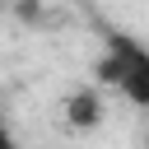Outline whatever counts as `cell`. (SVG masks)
<instances>
[{
  "instance_id": "3957f363",
  "label": "cell",
  "mask_w": 149,
  "mask_h": 149,
  "mask_svg": "<svg viewBox=\"0 0 149 149\" xmlns=\"http://www.w3.org/2000/svg\"><path fill=\"white\" fill-rule=\"evenodd\" d=\"M5 144H9V130H5V126H0V149H5Z\"/></svg>"
},
{
  "instance_id": "6da1fadb",
  "label": "cell",
  "mask_w": 149,
  "mask_h": 149,
  "mask_svg": "<svg viewBox=\"0 0 149 149\" xmlns=\"http://www.w3.org/2000/svg\"><path fill=\"white\" fill-rule=\"evenodd\" d=\"M93 74H98V84L116 88L126 102L149 112V47L144 42H135L130 33L107 28L102 33V56H98Z\"/></svg>"
},
{
  "instance_id": "7a4b0ae2",
  "label": "cell",
  "mask_w": 149,
  "mask_h": 149,
  "mask_svg": "<svg viewBox=\"0 0 149 149\" xmlns=\"http://www.w3.org/2000/svg\"><path fill=\"white\" fill-rule=\"evenodd\" d=\"M98 121H102V98H98V88H74V93L65 98V126L88 130V126H98Z\"/></svg>"
}]
</instances>
